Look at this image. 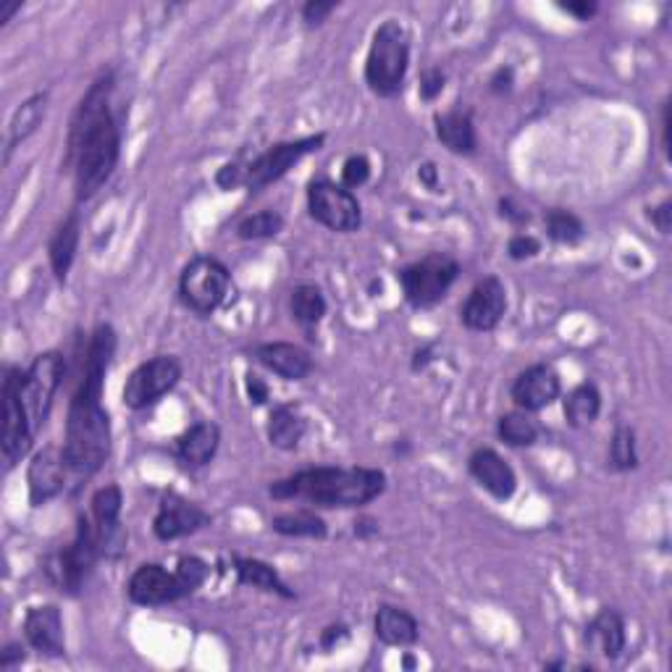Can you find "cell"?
Returning <instances> with one entry per match:
<instances>
[{"instance_id": "42", "label": "cell", "mask_w": 672, "mask_h": 672, "mask_svg": "<svg viewBox=\"0 0 672 672\" xmlns=\"http://www.w3.org/2000/svg\"><path fill=\"white\" fill-rule=\"evenodd\" d=\"M334 0H307L303 6V21L307 27H320L336 11Z\"/></svg>"}, {"instance_id": "14", "label": "cell", "mask_w": 672, "mask_h": 672, "mask_svg": "<svg viewBox=\"0 0 672 672\" xmlns=\"http://www.w3.org/2000/svg\"><path fill=\"white\" fill-rule=\"evenodd\" d=\"M129 602L138 607H166L187 599L176 570H166L161 562H142L126 581Z\"/></svg>"}, {"instance_id": "36", "label": "cell", "mask_w": 672, "mask_h": 672, "mask_svg": "<svg viewBox=\"0 0 672 672\" xmlns=\"http://www.w3.org/2000/svg\"><path fill=\"white\" fill-rule=\"evenodd\" d=\"M284 228V216L274 208L257 211L253 216H245L237 224V237L242 242H257V240H271L276 234H282Z\"/></svg>"}, {"instance_id": "29", "label": "cell", "mask_w": 672, "mask_h": 672, "mask_svg": "<svg viewBox=\"0 0 672 672\" xmlns=\"http://www.w3.org/2000/svg\"><path fill=\"white\" fill-rule=\"evenodd\" d=\"M48 103H50V92L40 90V92H34V95L27 98L24 103L13 111L11 124H9V140H6V159H11L13 150L38 132V126L42 124V119H45V113H48Z\"/></svg>"}, {"instance_id": "40", "label": "cell", "mask_w": 672, "mask_h": 672, "mask_svg": "<svg viewBox=\"0 0 672 672\" xmlns=\"http://www.w3.org/2000/svg\"><path fill=\"white\" fill-rule=\"evenodd\" d=\"M447 88V74L439 67L428 69L424 77H420V100L426 103H434V100L441 98V92Z\"/></svg>"}, {"instance_id": "33", "label": "cell", "mask_w": 672, "mask_h": 672, "mask_svg": "<svg viewBox=\"0 0 672 672\" xmlns=\"http://www.w3.org/2000/svg\"><path fill=\"white\" fill-rule=\"evenodd\" d=\"M328 310L326 295L316 284H299L289 295V313L303 328H313L324 320Z\"/></svg>"}, {"instance_id": "12", "label": "cell", "mask_w": 672, "mask_h": 672, "mask_svg": "<svg viewBox=\"0 0 672 672\" xmlns=\"http://www.w3.org/2000/svg\"><path fill=\"white\" fill-rule=\"evenodd\" d=\"M326 134H307V138L299 140H287V142H276L268 150H263L257 159L247 163V176H245V187L250 192H263L271 184H276L278 179H284L292 169L297 166L299 161L307 159L310 153H318L324 147Z\"/></svg>"}, {"instance_id": "48", "label": "cell", "mask_w": 672, "mask_h": 672, "mask_svg": "<svg viewBox=\"0 0 672 672\" xmlns=\"http://www.w3.org/2000/svg\"><path fill=\"white\" fill-rule=\"evenodd\" d=\"M560 9L570 17H576L578 21H589L597 17L599 6L593 0H570V3H560Z\"/></svg>"}, {"instance_id": "3", "label": "cell", "mask_w": 672, "mask_h": 672, "mask_svg": "<svg viewBox=\"0 0 672 672\" xmlns=\"http://www.w3.org/2000/svg\"><path fill=\"white\" fill-rule=\"evenodd\" d=\"M386 491V474L378 468H320L297 470L287 478H278L268 486V495L276 502H307L324 510H355L366 507Z\"/></svg>"}, {"instance_id": "32", "label": "cell", "mask_w": 672, "mask_h": 672, "mask_svg": "<svg viewBox=\"0 0 672 672\" xmlns=\"http://www.w3.org/2000/svg\"><path fill=\"white\" fill-rule=\"evenodd\" d=\"M497 436L507 447L523 449L533 447L541 436V424L536 420L533 413L526 410H510L497 420Z\"/></svg>"}, {"instance_id": "9", "label": "cell", "mask_w": 672, "mask_h": 672, "mask_svg": "<svg viewBox=\"0 0 672 672\" xmlns=\"http://www.w3.org/2000/svg\"><path fill=\"white\" fill-rule=\"evenodd\" d=\"M21 376L24 368L6 366L3 374V439H0V452H3L6 474H11L17 465L32 452L34 434L32 420L27 416L24 399H21Z\"/></svg>"}, {"instance_id": "17", "label": "cell", "mask_w": 672, "mask_h": 672, "mask_svg": "<svg viewBox=\"0 0 672 672\" xmlns=\"http://www.w3.org/2000/svg\"><path fill=\"white\" fill-rule=\"evenodd\" d=\"M562 395V378L549 363H533L515 376L510 386V399L518 410L541 413L554 405Z\"/></svg>"}, {"instance_id": "44", "label": "cell", "mask_w": 672, "mask_h": 672, "mask_svg": "<svg viewBox=\"0 0 672 672\" xmlns=\"http://www.w3.org/2000/svg\"><path fill=\"white\" fill-rule=\"evenodd\" d=\"M515 88V69L512 67H499L495 74L489 77V90L495 95H510Z\"/></svg>"}, {"instance_id": "21", "label": "cell", "mask_w": 672, "mask_h": 672, "mask_svg": "<svg viewBox=\"0 0 672 672\" xmlns=\"http://www.w3.org/2000/svg\"><path fill=\"white\" fill-rule=\"evenodd\" d=\"M253 357L284 381H305L316 368L313 355L305 347L292 345V342H263L253 349Z\"/></svg>"}, {"instance_id": "19", "label": "cell", "mask_w": 672, "mask_h": 672, "mask_svg": "<svg viewBox=\"0 0 672 672\" xmlns=\"http://www.w3.org/2000/svg\"><path fill=\"white\" fill-rule=\"evenodd\" d=\"M468 474L483 491H489L499 502H507V499H512L515 491H518V474H515L512 465L491 447H478L476 452L468 457Z\"/></svg>"}, {"instance_id": "54", "label": "cell", "mask_w": 672, "mask_h": 672, "mask_svg": "<svg viewBox=\"0 0 672 672\" xmlns=\"http://www.w3.org/2000/svg\"><path fill=\"white\" fill-rule=\"evenodd\" d=\"M662 145H664V153L670 150V105L664 103L662 109Z\"/></svg>"}, {"instance_id": "22", "label": "cell", "mask_w": 672, "mask_h": 672, "mask_svg": "<svg viewBox=\"0 0 672 672\" xmlns=\"http://www.w3.org/2000/svg\"><path fill=\"white\" fill-rule=\"evenodd\" d=\"M586 646L591 652H599L610 662L620 660L628 646L623 614L612 610V607H602V610L593 614L589 628H586Z\"/></svg>"}, {"instance_id": "53", "label": "cell", "mask_w": 672, "mask_h": 672, "mask_svg": "<svg viewBox=\"0 0 672 672\" xmlns=\"http://www.w3.org/2000/svg\"><path fill=\"white\" fill-rule=\"evenodd\" d=\"M434 349H436V345H426V347H420L416 355H413V370H424L428 363L434 360Z\"/></svg>"}, {"instance_id": "31", "label": "cell", "mask_w": 672, "mask_h": 672, "mask_svg": "<svg viewBox=\"0 0 672 672\" xmlns=\"http://www.w3.org/2000/svg\"><path fill=\"white\" fill-rule=\"evenodd\" d=\"M271 531L287 539H326L328 526L316 510H287L271 518Z\"/></svg>"}, {"instance_id": "46", "label": "cell", "mask_w": 672, "mask_h": 672, "mask_svg": "<svg viewBox=\"0 0 672 672\" xmlns=\"http://www.w3.org/2000/svg\"><path fill=\"white\" fill-rule=\"evenodd\" d=\"M27 660V646L21 641H11L6 643L3 652H0V668L3 670H13L17 664Z\"/></svg>"}, {"instance_id": "30", "label": "cell", "mask_w": 672, "mask_h": 672, "mask_svg": "<svg viewBox=\"0 0 672 672\" xmlns=\"http://www.w3.org/2000/svg\"><path fill=\"white\" fill-rule=\"evenodd\" d=\"M564 420L570 428H589L602 416V391L597 384L583 381L568 391L562 403Z\"/></svg>"}, {"instance_id": "35", "label": "cell", "mask_w": 672, "mask_h": 672, "mask_svg": "<svg viewBox=\"0 0 672 672\" xmlns=\"http://www.w3.org/2000/svg\"><path fill=\"white\" fill-rule=\"evenodd\" d=\"M607 462L618 474H631L639 468V441H635V431L631 426H618L610 439V452H607Z\"/></svg>"}, {"instance_id": "37", "label": "cell", "mask_w": 672, "mask_h": 672, "mask_svg": "<svg viewBox=\"0 0 672 672\" xmlns=\"http://www.w3.org/2000/svg\"><path fill=\"white\" fill-rule=\"evenodd\" d=\"M176 576H179V581H182L184 591H187V597H192V593H195L197 589H203L205 581H208L211 564L205 562L203 557L187 554L176 562Z\"/></svg>"}, {"instance_id": "25", "label": "cell", "mask_w": 672, "mask_h": 672, "mask_svg": "<svg viewBox=\"0 0 672 672\" xmlns=\"http://www.w3.org/2000/svg\"><path fill=\"white\" fill-rule=\"evenodd\" d=\"M374 633H376V639L384 643V646L407 649V646H416L418 643L420 623L416 620V614L403 610V607L381 604L376 610V618H374Z\"/></svg>"}, {"instance_id": "23", "label": "cell", "mask_w": 672, "mask_h": 672, "mask_svg": "<svg viewBox=\"0 0 672 672\" xmlns=\"http://www.w3.org/2000/svg\"><path fill=\"white\" fill-rule=\"evenodd\" d=\"M434 126H436V140H439L449 153L455 155L478 153V132H476L474 111L470 109L457 105V109L447 113H436Z\"/></svg>"}, {"instance_id": "24", "label": "cell", "mask_w": 672, "mask_h": 672, "mask_svg": "<svg viewBox=\"0 0 672 672\" xmlns=\"http://www.w3.org/2000/svg\"><path fill=\"white\" fill-rule=\"evenodd\" d=\"M221 447V428L213 420H200L176 439L174 455L187 468H205L213 462Z\"/></svg>"}, {"instance_id": "43", "label": "cell", "mask_w": 672, "mask_h": 672, "mask_svg": "<svg viewBox=\"0 0 672 672\" xmlns=\"http://www.w3.org/2000/svg\"><path fill=\"white\" fill-rule=\"evenodd\" d=\"M245 389H247L250 403H253L255 407L266 405L271 399V386L266 384V378H263L261 374H253V370L245 376Z\"/></svg>"}, {"instance_id": "41", "label": "cell", "mask_w": 672, "mask_h": 672, "mask_svg": "<svg viewBox=\"0 0 672 672\" xmlns=\"http://www.w3.org/2000/svg\"><path fill=\"white\" fill-rule=\"evenodd\" d=\"M245 176H247V163L232 161V163H224V166L218 169L216 184L224 192L237 190V187H245Z\"/></svg>"}, {"instance_id": "28", "label": "cell", "mask_w": 672, "mask_h": 672, "mask_svg": "<svg viewBox=\"0 0 672 672\" xmlns=\"http://www.w3.org/2000/svg\"><path fill=\"white\" fill-rule=\"evenodd\" d=\"M234 573H237L240 586H250V589L276 593L282 599H295L297 593L289 589V583L278 576L274 564L257 557H234Z\"/></svg>"}, {"instance_id": "11", "label": "cell", "mask_w": 672, "mask_h": 672, "mask_svg": "<svg viewBox=\"0 0 672 672\" xmlns=\"http://www.w3.org/2000/svg\"><path fill=\"white\" fill-rule=\"evenodd\" d=\"M307 213L316 224L336 234H353L363 226L360 200L332 179H313L307 184Z\"/></svg>"}, {"instance_id": "18", "label": "cell", "mask_w": 672, "mask_h": 672, "mask_svg": "<svg viewBox=\"0 0 672 672\" xmlns=\"http://www.w3.org/2000/svg\"><path fill=\"white\" fill-rule=\"evenodd\" d=\"M121 510H124V495L116 483L100 486L90 499V518L98 528L100 541H103L105 560H116L124 552L126 531L121 526Z\"/></svg>"}, {"instance_id": "5", "label": "cell", "mask_w": 672, "mask_h": 672, "mask_svg": "<svg viewBox=\"0 0 672 672\" xmlns=\"http://www.w3.org/2000/svg\"><path fill=\"white\" fill-rule=\"evenodd\" d=\"M100 560H105L103 541H100L98 528L88 512L77 518V531L71 544L55 549L42 560V576L55 591L77 597Z\"/></svg>"}, {"instance_id": "49", "label": "cell", "mask_w": 672, "mask_h": 672, "mask_svg": "<svg viewBox=\"0 0 672 672\" xmlns=\"http://www.w3.org/2000/svg\"><path fill=\"white\" fill-rule=\"evenodd\" d=\"M649 218H652L656 232L670 234V228H672V203H670V200H662L660 205H654V208L649 211Z\"/></svg>"}, {"instance_id": "39", "label": "cell", "mask_w": 672, "mask_h": 672, "mask_svg": "<svg viewBox=\"0 0 672 672\" xmlns=\"http://www.w3.org/2000/svg\"><path fill=\"white\" fill-rule=\"evenodd\" d=\"M539 253H541V240L533 237V234L518 232L512 234L510 242H507V255H510L515 263L531 261V257H536Z\"/></svg>"}, {"instance_id": "8", "label": "cell", "mask_w": 672, "mask_h": 672, "mask_svg": "<svg viewBox=\"0 0 672 672\" xmlns=\"http://www.w3.org/2000/svg\"><path fill=\"white\" fill-rule=\"evenodd\" d=\"M63 378H67V355L59 349L40 353L21 376V399H24L27 416L32 420L34 434L42 431L53 413L55 395H59Z\"/></svg>"}, {"instance_id": "47", "label": "cell", "mask_w": 672, "mask_h": 672, "mask_svg": "<svg viewBox=\"0 0 672 672\" xmlns=\"http://www.w3.org/2000/svg\"><path fill=\"white\" fill-rule=\"evenodd\" d=\"M499 216L507 218L515 226H523V224H528V221H531V213L520 208V205H515V200H510V197L499 200Z\"/></svg>"}, {"instance_id": "1", "label": "cell", "mask_w": 672, "mask_h": 672, "mask_svg": "<svg viewBox=\"0 0 672 672\" xmlns=\"http://www.w3.org/2000/svg\"><path fill=\"white\" fill-rule=\"evenodd\" d=\"M116 347L119 336L111 324H98L92 328L88 349L82 355L77 389L69 403L67 439H63V455H67L71 476L77 478H92L111 457L113 428L103 405V391Z\"/></svg>"}, {"instance_id": "2", "label": "cell", "mask_w": 672, "mask_h": 672, "mask_svg": "<svg viewBox=\"0 0 672 672\" xmlns=\"http://www.w3.org/2000/svg\"><path fill=\"white\" fill-rule=\"evenodd\" d=\"M113 90H116V74L111 69L100 71L69 119L61 171L71 174L77 205L90 203L119 169L121 126L111 109Z\"/></svg>"}, {"instance_id": "16", "label": "cell", "mask_w": 672, "mask_h": 672, "mask_svg": "<svg viewBox=\"0 0 672 672\" xmlns=\"http://www.w3.org/2000/svg\"><path fill=\"white\" fill-rule=\"evenodd\" d=\"M71 474L63 447L48 445L32 455L27 468V489H30V505L45 507L67 489V476Z\"/></svg>"}, {"instance_id": "7", "label": "cell", "mask_w": 672, "mask_h": 672, "mask_svg": "<svg viewBox=\"0 0 672 672\" xmlns=\"http://www.w3.org/2000/svg\"><path fill=\"white\" fill-rule=\"evenodd\" d=\"M460 276V263L447 253H428L410 266L399 268V287H403L405 303L416 310L436 307L455 287Z\"/></svg>"}, {"instance_id": "13", "label": "cell", "mask_w": 672, "mask_h": 672, "mask_svg": "<svg viewBox=\"0 0 672 672\" xmlns=\"http://www.w3.org/2000/svg\"><path fill=\"white\" fill-rule=\"evenodd\" d=\"M213 523V515L192 502L179 491H166L153 518V533L159 541H179L187 536L203 531Z\"/></svg>"}, {"instance_id": "4", "label": "cell", "mask_w": 672, "mask_h": 672, "mask_svg": "<svg viewBox=\"0 0 672 672\" xmlns=\"http://www.w3.org/2000/svg\"><path fill=\"white\" fill-rule=\"evenodd\" d=\"M410 32L403 21L386 19L374 32L366 55V84L376 98L391 100L403 95L407 71H410Z\"/></svg>"}, {"instance_id": "51", "label": "cell", "mask_w": 672, "mask_h": 672, "mask_svg": "<svg viewBox=\"0 0 672 672\" xmlns=\"http://www.w3.org/2000/svg\"><path fill=\"white\" fill-rule=\"evenodd\" d=\"M378 533V520L376 518H360L355 523V536L357 539H370V536H376Z\"/></svg>"}, {"instance_id": "34", "label": "cell", "mask_w": 672, "mask_h": 672, "mask_svg": "<svg viewBox=\"0 0 672 672\" xmlns=\"http://www.w3.org/2000/svg\"><path fill=\"white\" fill-rule=\"evenodd\" d=\"M544 226H547V237L554 242V245H578L586 237V224L583 218L573 211L564 208H552L544 213Z\"/></svg>"}, {"instance_id": "26", "label": "cell", "mask_w": 672, "mask_h": 672, "mask_svg": "<svg viewBox=\"0 0 672 672\" xmlns=\"http://www.w3.org/2000/svg\"><path fill=\"white\" fill-rule=\"evenodd\" d=\"M80 240H82V216L80 211H71L67 218L55 226L53 237L48 242V261L53 268V276L59 282H67L69 271L74 266L77 253H80Z\"/></svg>"}, {"instance_id": "38", "label": "cell", "mask_w": 672, "mask_h": 672, "mask_svg": "<svg viewBox=\"0 0 672 672\" xmlns=\"http://www.w3.org/2000/svg\"><path fill=\"white\" fill-rule=\"evenodd\" d=\"M368 179H370V161L366 159V155H360V153L349 155V159L345 161V166H342V187L360 190V187H366Z\"/></svg>"}, {"instance_id": "15", "label": "cell", "mask_w": 672, "mask_h": 672, "mask_svg": "<svg viewBox=\"0 0 672 672\" xmlns=\"http://www.w3.org/2000/svg\"><path fill=\"white\" fill-rule=\"evenodd\" d=\"M507 316V287L499 276H483L470 289L468 299L460 307V324L468 332L489 334L502 324Z\"/></svg>"}, {"instance_id": "45", "label": "cell", "mask_w": 672, "mask_h": 672, "mask_svg": "<svg viewBox=\"0 0 672 672\" xmlns=\"http://www.w3.org/2000/svg\"><path fill=\"white\" fill-rule=\"evenodd\" d=\"M347 639H349V628L342 625V623H334V625H326L324 631H320L318 643H320V649H324V652H334V649Z\"/></svg>"}, {"instance_id": "50", "label": "cell", "mask_w": 672, "mask_h": 672, "mask_svg": "<svg viewBox=\"0 0 672 672\" xmlns=\"http://www.w3.org/2000/svg\"><path fill=\"white\" fill-rule=\"evenodd\" d=\"M418 179H420V184H424L426 190L439 192V169H436V163H431V161L420 163Z\"/></svg>"}, {"instance_id": "10", "label": "cell", "mask_w": 672, "mask_h": 672, "mask_svg": "<svg viewBox=\"0 0 672 672\" xmlns=\"http://www.w3.org/2000/svg\"><path fill=\"white\" fill-rule=\"evenodd\" d=\"M182 360H179L176 355L150 357V360L140 363V366L129 374L121 399H124L129 410H147V407H155L163 397L176 389L179 381H182Z\"/></svg>"}, {"instance_id": "6", "label": "cell", "mask_w": 672, "mask_h": 672, "mask_svg": "<svg viewBox=\"0 0 672 672\" xmlns=\"http://www.w3.org/2000/svg\"><path fill=\"white\" fill-rule=\"evenodd\" d=\"M228 295H232V271L218 257H192L179 274V297L197 316H213L228 303Z\"/></svg>"}, {"instance_id": "20", "label": "cell", "mask_w": 672, "mask_h": 672, "mask_svg": "<svg viewBox=\"0 0 672 672\" xmlns=\"http://www.w3.org/2000/svg\"><path fill=\"white\" fill-rule=\"evenodd\" d=\"M24 639L30 649L42 656L67 654V635H63V614L59 604L30 607L24 614Z\"/></svg>"}, {"instance_id": "52", "label": "cell", "mask_w": 672, "mask_h": 672, "mask_svg": "<svg viewBox=\"0 0 672 672\" xmlns=\"http://www.w3.org/2000/svg\"><path fill=\"white\" fill-rule=\"evenodd\" d=\"M21 6H24L21 0H0V27L9 24V21L21 11Z\"/></svg>"}, {"instance_id": "27", "label": "cell", "mask_w": 672, "mask_h": 672, "mask_svg": "<svg viewBox=\"0 0 672 672\" xmlns=\"http://www.w3.org/2000/svg\"><path fill=\"white\" fill-rule=\"evenodd\" d=\"M266 434L271 447L282 449V452H295L307 434V418L299 413L297 405H276L268 416Z\"/></svg>"}]
</instances>
